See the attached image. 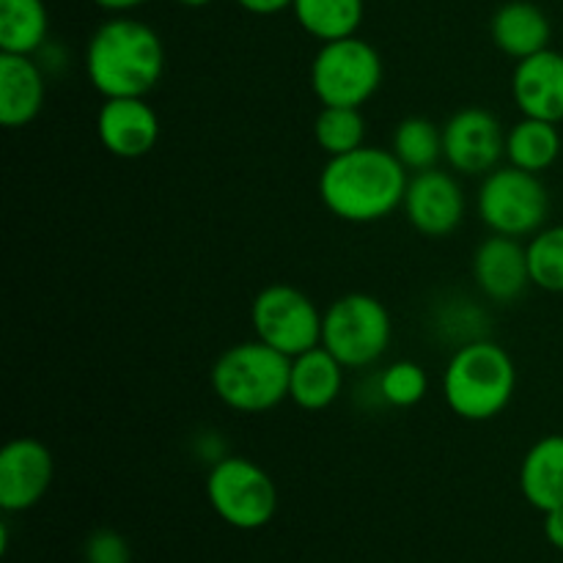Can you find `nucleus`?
Returning a JSON list of instances; mask_svg holds the SVG:
<instances>
[{"instance_id":"f257e3e1","label":"nucleus","mask_w":563,"mask_h":563,"mask_svg":"<svg viewBox=\"0 0 563 563\" xmlns=\"http://www.w3.org/2000/svg\"><path fill=\"white\" fill-rule=\"evenodd\" d=\"M407 168L390 148L361 146L330 157L319 174V198L346 223H374L405 203Z\"/></svg>"},{"instance_id":"412c9836","label":"nucleus","mask_w":563,"mask_h":563,"mask_svg":"<svg viewBox=\"0 0 563 563\" xmlns=\"http://www.w3.org/2000/svg\"><path fill=\"white\" fill-rule=\"evenodd\" d=\"M44 0H0V53L33 55L47 38Z\"/></svg>"},{"instance_id":"9b49d317","label":"nucleus","mask_w":563,"mask_h":563,"mask_svg":"<svg viewBox=\"0 0 563 563\" xmlns=\"http://www.w3.org/2000/svg\"><path fill=\"white\" fill-rule=\"evenodd\" d=\"M405 214L423 236H449L465 218V192L460 181L438 168L421 170L407 181Z\"/></svg>"},{"instance_id":"f8f14e48","label":"nucleus","mask_w":563,"mask_h":563,"mask_svg":"<svg viewBox=\"0 0 563 563\" xmlns=\"http://www.w3.org/2000/svg\"><path fill=\"white\" fill-rule=\"evenodd\" d=\"M53 454L33 438H16L0 451V509L27 511L47 495L53 484Z\"/></svg>"},{"instance_id":"39448f33","label":"nucleus","mask_w":563,"mask_h":563,"mask_svg":"<svg viewBox=\"0 0 563 563\" xmlns=\"http://www.w3.org/2000/svg\"><path fill=\"white\" fill-rule=\"evenodd\" d=\"M394 339L390 313L377 297L352 291L322 313V346L344 368L374 366Z\"/></svg>"},{"instance_id":"423d86ee","label":"nucleus","mask_w":563,"mask_h":563,"mask_svg":"<svg viewBox=\"0 0 563 563\" xmlns=\"http://www.w3.org/2000/svg\"><path fill=\"white\" fill-rule=\"evenodd\" d=\"M214 515L236 531H258L278 511V489L269 473L245 456H223L207 476Z\"/></svg>"},{"instance_id":"c85d7f7f","label":"nucleus","mask_w":563,"mask_h":563,"mask_svg":"<svg viewBox=\"0 0 563 563\" xmlns=\"http://www.w3.org/2000/svg\"><path fill=\"white\" fill-rule=\"evenodd\" d=\"M236 3H240L245 11H251V14L267 16V14H278V11L289 9L295 0H236Z\"/></svg>"},{"instance_id":"a878e982","label":"nucleus","mask_w":563,"mask_h":563,"mask_svg":"<svg viewBox=\"0 0 563 563\" xmlns=\"http://www.w3.org/2000/svg\"><path fill=\"white\" fill-rule=\"evenodd\" d=\"M379 396L390 407H416L427 396L429 377L418 363L399 361L379 374Z\"/></svg>"},{"instance_id":"dca6fc26","label":"nucleus","mask_w":563,"mask_h":563,"mask_svg":"<svg viewBox=\"0 0 563 563\" xmlns=\"http://www.w3.org/2000/svg\"><path fill=\"white\" fill-rule=\"evenodd\" d=\"M44 75L31 55L0 53V121L9 130L25 126L42 113Z\"/></svg>"},{"instance_id":"7c9ffc66","label":"nucleus","mask_w":563,"mask_h":563,"mask_svg":"<svg viewBox=\"0 0 563 563\" xmlns=\"http://www.w3.org/2000/svg\"><path fill=\"white\" fill-rule=\"evenodd\" d=\"M181 5H192V9H198V5H207V3H212V0H179Z\"/></svg>"},{"instance_id":"1a4fd4ad","label":"nucleus","mask_w":563,"mask_h":563,"mask_svg":"<svg viewBox=\"0 0 563 563\" xmlns=\"http://www.w3.org/2000/svg\"><path fill=\"white\" fill-rule=\"evenodd\" d=\"M251 322L256 339L286 357H297L322 344V313L311 297L295 286L273 284L258 291Z\"/></svg>"},{"instance_id":"f3484780","label":"nucleus","mask_w":563,"mask_h":563,"mask_svg":"<svg viewBox=\"0 0 563 563\" xmlns=\"http://www.w3.org/2000/svg\"><path fill=\"white\" fill-rule=\"evenodd\" d=\"M341 388H344V366L322 344L291 357L289 399L300 410H324L339 399Z\"/></svg>"},{"instance_id":"b1692460","label":"nucleus","mask_w":563,"mask_h":563,"mask_svg":"<svg viewBox=\"0 0 563 563\" xmlns=\"http://www.w3.org/2000/svg\"><path fill=\"white\" fill-rule=\"evenodd\" d=\"M313 137L328 157H341L361 148L366 137L361 108H322L313 121Z\"/></svg>"},{"instance_id":"ddd939ff","label":"nucleus","mask_w":563,"mask_h":563,"mask_svg":"<svg viewBox=\"0 0 563 563\" xmlns=\"http://www.w3.org/2000/svg\"><path fill=\"white\" fill-rule=\"evenodd\" d=\"M97 135L113 157L137 159L157 143L159 119L143 97L104 99L97 115Z\"/></svg>"},{"instance_id":"7ed1b4c3","label":"nucleus","mask_w":563,"mask_h":563,"mask_svg":"<svg viewBox=\"0 0 563 563\" xmlns=\"http://www.w3.org/2000/svg\"><path fill=\"white\" fill-rule=\"evenodd\" d=\"M517 368L509 352L487 339L462 344L443 374V396L451 412L465 421H489L509 407Z\"/></svg>"},{"instance_id":"a211bd4d","label":"nucleus","mask_w":563,"mask_h":563,"mask_svg":"<svg viewBox=\"0 0 563 563\" xmlns=\"http://www.w3.org/2000/svg\"><path fill=\"white\" fill-rule=\"evenodd\" d=\"M522 498L539 511L563 506V434H548L528 449L520 465Z\"/></svg>"},{"instance_id":"5701e85b","label":"nucleus","mask_w":563,"mask_h":563,"mask_svg":"<svg viewBox=\"0 0 563 563\" xmlns=\"http://www.w3.org/2000/svg\"><path fill=\"white\" fill-rule=\"evenodd\" d=\"M390 152L407 170L416 174L438 168V159L443 157V130L423 115H410L396 126Z\"/></svg>"},{"instance_id":"c756f323","label":"nucleus","mask_w":563,"mask_h":563,"mask_svg":"<svg viewBox=\"0 0 563 563\" xmlns=\"http://www.w3.org/2000/svg\"><path fill=\"white\" fill-rule=\"evenodd\" d=\"M93 3L104 11H130V9H137V5L148 3V0H93Z\"/></svg>"},{"instance_id":"6e6552de","label":"nucleus","mask_w":563,"mask_h":563,"mask_svg":"<svg viewBox=\"0 0 563 563\" xmlns=\"http://www.w3.org/2000/svg\"><path fill=\"white\" fill-rule=\"evenodd\" d=\"M550 212L548 187L539 174L515 168H495L484 176L478 190V214L493 234L528 236L542 231Z\"/></svg>"},{"instance_id":"6ab92c4d","label":"nucleus","mask_w":563,"mask_h":563,"mask_svg":"<svg viewBox=\"0 0 563 563\" xmlns=\"http://www.w3.org/2000/svg\"><path fill=\"white\" fill-rule=\"evenodd\" d=\"M493 42L511 58L522 60L548 49L550 20L539 5L528 0H511L493 16Z\"/></svg>"},{"instance_id":"9d476101","label":"nucleus","mask_w":563,"mask_h":563,"mask_svg":"<svg viewBox=\"0 0 563 563\" xmlns=\"http://www.w3.org/2000/svg\"><path fill=\"white\" fill-rule=\"evenodd\" d=\"M506 154V135L495 113L484 108H465L443 126V157L465 176H482L498 168Z\"/></svg>"},{"instance_id":"393cba45","label":"nucleus","mask_w":563,"mask_h":563,"mask_svg":"<svg viewBox=\"0 0 563 563\" xmlns=\"http://www.w3.org/2000/svg\"><path fill=\"white\" fill-rule=\"evenodd\" d=\"M526 251L531 284L544 291L563 295V225L537 231Z\"/></svg>"},{"instance_id":"bb28decb","label":"nucleus","mask_w":563,"mask_h":563,"mask_svg":"<svg viewBox=\"0 0 563 563\" xmlns=\"http://www.w3.org/2000/svg\"><path fill=\"white\" fill-rule=\"evenodd\" d=\"M82 559H86V563H130L132 553L121 533L110 531V528H99L86 539Z\"/></svg>"},{"instance_id":"4be33fe9","label":"nucleus","mask_w":563,"mask_h":563,"mask_svg":"<svg viewBox=\"0 0 563 563\" xmlns=\"http://www.w3.org/2000/svg\"><path fill=\"white\" fill-rule=\"evenodd\" d=\"M297 22L319 42L355 36L363 22V0H295Z\"/></svg>"},{"instance_id":"f03ea898","label":"nucleus","mask_w":563,"mask_h":563,"mask_svg":"<svg viewBox=\"0 0 563 563\" xmlns=\"http://www.w3.org/2000/svg\"><path fill=\"white\" fill-rule=\"evenodd\" d=\"M165 69V49L146 22L115 16L88 38L86 71L104 99L146 97Z\"/></svg>"},{"instance_id":"cd10ccee","label":"nucleus","mask_w":563,"mask_h":563,"mask_svg":"<svg viewBox=\"0 0 563 563\" xmlns=\"http://www.w3.org/2000/svg\"><path fill=\"white\" fill-rule=\"evenodd\" d=\"M544 537L555 550H563V506L544 515Z\"/></svg>"},{"instance_id":"20e7f679","label":"nucleus","mask_w":563,"mask_h":563,"mask_svg":"<svg viewBox=\"0 0 563 563\" xmlns=\"http://www.w3.org/2000/svg\"><path fill=\"white\" fill-rule=\"evenodd\" d=\"M291 357L264 341L229 346L212 366V390L229 410L258 416L289 396Z\"/></svg>"},{"instance_id":"aec40b11","label":"nucleus","mask_w":563,"mask_h":563,"mask_svg":"<svg viewBox=\"0 0 563 563\" xmlns=\"http://www.w3.org/2000/svg\"><path fill=\"white\" fill-rule=\"evenodd\" d=\"M561 132L553 121L522 119L506 135V157L509 165L531 174H542L559 159Z\"/></svg>"},{"instance_id":"2eb2a0df","label":"nucleus","mask_w":563,"mask_h":563,"mask_svg":"<svg viewBox=\"0 0 563 563\" xmlns=\"http://www.w3.org/2000/svg\"><path fill=\"white\" fill-rule=\"evenodd\" d=\"M473 278L484 297H489L493 302H515L531 284L528 251L515 236H489L476 247Z\"/></svg>"},{"instance_id":"0eeeda50","label":"nucleus","mask_w":563,"mask_h":563,"mask_svg":"<svg viewBox=\"0 0 563 563\" xmlns=\"http://www.w3.org/2000/svg\"><path fill=\"white\" fill-rule=\"evenodd\" d=\"M383 82V58L357 36L319 47L311 64V88L324 108H361Z\"/></svg>"},{"instance_id":"4468645a","label":"nucleus","mask_w":563,"mask_h":563,"mask_svg":"<svg viewBox=\"0 0 563 563\" xmlns=\"http://www.w3.org/2000/svg\"><path fill=\"white\" fill-rule=\"evenodd\" d=\"M511 97L526 119L563 121V53L548 47L522 58L511 75Z\"/></svg>"}]
</instances>
